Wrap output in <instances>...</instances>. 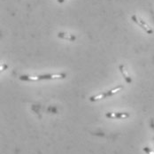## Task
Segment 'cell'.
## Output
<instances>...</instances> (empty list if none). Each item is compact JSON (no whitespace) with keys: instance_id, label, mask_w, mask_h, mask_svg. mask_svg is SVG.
I'll return each mask as SVG.
<instances>
[{"instance_id":"6da1fadb","label":"cell","mask_w":154,"mask_h":154,"mask_svg":"<svg viewBox=\"0 0 154 154\" xmlns=\"http://www.w3.org/2000/svg\"><path fill=\"white\" fill-rule=\"evenodd\" d=\"M66 77V74L60 73V74H45V75H22L20 76L21 81L26 82H38L42 80H61Z\"/></svg>"},{"instance_id":"7a4b0ae2","label":"cell","mask_w":154,"mask_h":154,"mask_svg":"<svg viewBox=\"0 0 154 154\" xmlns=\"http://www.w3.org/2000/svg\"><path fill=\"white\" fill-rule=\"evenodd\" d=\"M131 20L136 23V24H137L140 28H142V29H143V30L145 31L147 34H149V35H152V33H153V30H152V29L143 20H142L141 18H139L138 16L137 15H132L131 16Z\"/></svg>"},{"instance_id":"3957f363","label":"cell","mask_w":154,"mask_h":154,"mask_svg":"<svg viewBox=\"0 0 154 154\" xmlns=\"http://www.w3.org/2000/svg\"><path fill=\"white\" fill-rule=\"evenodd\" d=\"M106 118L112 120H124L129 117V113L128 112H106Z\"/></svg>"},{"instance_id":"277c9868","label":"cell","mask_w":154,"mask_h":154,"mask_svg":"<svg viewBox=\"0 0 154 154\" xmlns=\"http://www.w3.org/2000/svg\"><path fill=\"white\" fill-rule=\"evenodd\" d=\"M122 90H123V86H122V85H119V86H117V87H115V88H113V89H112V90H110V91H106V92L101 93V94H102V97H103V99H104V98L110 97H112V96H113V95L119 93Z\"/></svg>"},{"instance_id":"5b68a950","label":"cell","mask_w":154,"mask_h":154,"mask_svg":"<svg viewBox=\"0 0 154 154\" xmlns=\"http://www.w3.org/2000/svg\"><path fill=\"white\" fill-rule=\"evenodd\" d=\"M119 69H120V71H121V73H122L123 78L125 79V81H126L128 83H131V82H132V79H131L130 75H128V73L127 72L126 67H125V66H124L123 64H121V65L119 66Z\"/></svg>"},{"instance_id":"8992f818","label":"cell","mask_w":154,"mask_h":154,"mask_svg":"<svg viewBox=\"0 0 154 154\" xmlns=\"http://www.w3.org/2000/svg\"><path fill=\"white\" fill-rule=\"evenodd\" d=\"M58 37L65 39V40H67V41H71V42H74L76 39V37L74 35H70L68 33H64V32H59L58 33Z\"/></svg>"},{"instance_id":"52a82bcc","label":"cell","mask_w":154,"mask_h":154,"mask_svg":"<svg viewBox=\"0 0 154 154\" xmlns=\"http://www.w3.org/2000/svg\"><path fill=\"white\" fill-rule=\"evenodd\" d=\"M143 151L146 154H154L153 151H152V149H150L149 147H143Z\"/></svg>"},{"instance_id":"ba28073f","label":"cell","mask_w":154,"mask_h":154,"mask_svg":"<svg viewBox=\"0 0 154 154\" xmlns=\"http://www.w3.org/2000/svg\"><path fill=\"white\" fill-rule=\"evenodd\" d=\"M65 0H58V3H60V4H61V3H63Z\"/></svg>"}]
</instances>
